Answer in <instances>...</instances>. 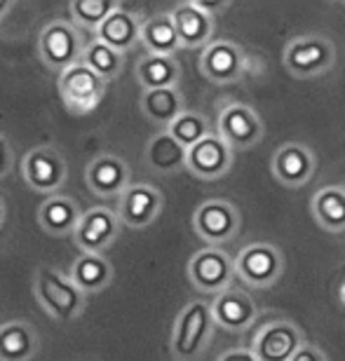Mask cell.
I'll list each match as a JSON object with an SVG mask.
<instances>
[{
	"label": "cell",
	"mask_w": 345,
	"mask_h": 361,
	"mask_svg": "<svg viewBox=\"0 0 345 361\" xmlns=\"http://www.w3.org/2000/svg\"><path fill=\"white\" fill-rule=\"evenodd\" d=\"M33 295L40 307L52 317L54 322H73L87 307V295L63 274L47 265H40L33 274Z\"/></svg>",
	"instance_id": "1"
},
{
	"label": "cell",
	"mask_w": 345,
	"mask_h": 361,
	"mask_svg": "<svg viewBox=\"0 0 345 361\" xmlns=\"http://www.w3.org/2000/svg\"><path fill=\"white\" fill-rule=\"evenodd\" d=\"M214 326L217 324H214L212 317V302L190 300L174 319V329H171V355L178 361L200 359L205 355V350L210 348Z\"/></svg>",
	"instance_id": "2"
},
{
	"label": "cell",
	"mask_w": 345,
	"mask_h": 361,
	"mask_svg": "<svg viewBox=\"0 0 345 361\" xmlns=\"http://www.w3.org/2000/svg\"><path fill=\"white\" fill-rule=\"evenodd\" d=\"M336 63L334 42L322 33L296 35L284 45L282 66L296 80H315L327 75Z\"/></svg>",
	"instance_id": "3"
},
{
	"label": "cell",
	"mask_w": 345,
	"mask_h": 361,
	"mask_svg": "<svg viewBox=\"0 0 345 361\" xmlns=\"http://www.w3.org/2000/svg\"><path fill=\"white\" fill-rule=\"evenodd\" d=\"M87 42L90 40H85L83 31L73 21L54 19L52 24L42 28L38 38V56L47 68L63 73L66 68L83 61Z\"/></svg>",
	"instance_id": "4"
},
{
	"label": "cell",
	"mask_w": 345,
	"mask_h": 361,
	"mask_svg": "<svg viewBox=\"0 0 345 361\" xmlns=\"http://www.w3.org/2000/svg\"><path fill=\"white\" fill-rule=\"evenodd\" d=\"M284 256L275 244L251 242L235 256V274L251 288H270L284 274Z\"/></svg>",
	"instance_id": "5"
},
{
	"label": "cell",
	"mask_w": 345,
	"mask_h": 361,
	"mask_svg": "<svg viewBox=\"0 0 345 361\" xmlns=\"http://www.w3.org/2000/svg\"><path fill=\"white\" fill-rule=\"evenodd\" d=\"M186 274L200 293L219 295L228 291L237 277L235 258H230V254L219 247H205L190 256Z\"/></svg>",
	"instance_id": "6"
},
{
	"label": "cell",
	"mask_w": 345,
	"mask_h": 361,
	"mask_svg": "<svg viewBox=\"0 0 345 361\" xmlns=\"http://www.w3.org/2000/svg\"><path fill=\"white\" fill-rule=\"evenodd\" d=\"M106 90H109V82L102 75H97L90 66H85L83 61L59 75L61 101L66 111L73 115H90L104 101Z\"/></svg>",
	"instance_id": "7"
},
{
	"label": "cell",
	"mask_w": 345,
	"mask_h": 361,
	"mask_svg": "<svg viewBox=\"0 0 345 361\" xmlns=\"http://www.w3.org/2000/svg\"><path fill=\"white\" fill-rule=\"evenodd\" d=\"M240 212L228 200H207L193 214V230L210 247L221 249V244L233 242L240 235Z\"/></svg>",
	"instance_id": "8"
},
{
	"label": "cell",
	"mask_w": 345,
	"mask_h": 361,
	"mask_svg": "<svg viewBox=\"0 0 345 361\" xmlns=\"http://www.w3.org/2000/svg\"><path fill=\"white\" fill-rule=\"evenodd\" d=\"M21 174L35 192L56 195L68 178V164L54 146H35L21 160Z\"/></svg>",
	"instance_id": "9"
},
{
	"label": "cell",
	"mask_w": 345,
	"mask_h": 361,
	"mask_svg": "<svg viewBox=\"0 0 345 361\" xmlns=\"http://www.w3.org/2000/svg\"><path fill=\"white\" fill-rule=\"evenodd\" d=\"M305 343L303 329L296 322L282 317V319H272L258 329L254 343H251V352L258 361H291Z\"/></svg>",
	"instance_id": "10"
},
{
	"label": "cell",
	"mask_w": 345,
	"mask_h": 361,
	"mask_svg": "<svg viewBox=\"0 0 345 361\" xmlns=\"http://www.w3.org/2000/svg\"><path fill=\"white\" fill-rule=\"evenodd\" d=\"M217 134L224 139L235 153L249 150L261 143L265 127L258 113L247 104H226L219 111Z\"/></svg>",
	"instance_id": "11"
},
{
	"label": "cell",
	"mask_w": 345,
	"mask_h": 361,
	"mask_svg": "<svg viewBox=\"0 0 345 361\" xmlns=\"http://www.w3.org/2000/svg\"><path fill=\"white\" fill-rule=\"evenodd\" d=\"M122 223L118 212L109 207H92L83 214L73 233V244L80 249V254H106L113 242L118 240Z\"/></svg>",
	"instance_id": "12"
},
{
	"label": "cell",
	"mask_w": 345,
	"mask_h": 361,
	"mask_svg": "<svg viewBox=\"0 0 345 361\" xmlns=\"http://www.w3.org/2000/svg\"><path fill=\"white\" fill-rule=\"evenodd\" d=\"M247 71V54L233 40L219 38L200 54V73L214 85H233Z\"/></svg>",
	"instance_id": "13"
},
{
	"label": "cell",
	"mask_w": 345,
	"mask_h": 361,
	"mask_svg": "<svg viewBox=\"0 0 345 361\" xmlns=\"http://www.w3.org/2000/svg\"><path fill=\"white\" fill-rule=\"evenodd\" d=\"M270 171L277 178V183H282L289 190H298L313 180L315 171H317V157L305 143H282L270 160Z\"/></svg>",
	"instance_id": "14"
},
{
	"label": "cell",
	"mask_w": 345,
	"mask_h": 361,
	"mask_svg": "<svg viewBox=\"0 0 345 361\" xmlns=\"http://www.w3.org/2000/svg\"><path fill=\"white\" fill-rule=\"evenodd\" d=\"M164 197L155 185L132 183L118 200V219L122 226L132 230H143L153 226L162 214Z\"/></svg>",
	"instance_id": "15"
},
{
	"label": "cell",
	"mask_w": 345,
	"mask_h": 361,
	"mask_svg": "<svg viewBox=\"0 0 345 361\" xmlns=\"http://www.w3.org/2000/svg\"><path fill=\"white\" fill-rule=\"evenodd\" d=\"M233 164H235V150L217 132H212L207 139L188 148V157H186V169L195 178L202 180L224 178L233 169Z\"/></svg>",
	"instance_id": "16"
},
{
	"label": "cell",
	"mask_w": 345,
	"mask_h": 361,
	"mask_svg": "<svg viewBox=\"0 0 345 361\" xmlns=\"http://www.w3.org/2000/svg\"><path fill=\"white\" fill-rule=\"evenodd\" d=\"M85 183L97 197L113 200L122 197V192L132 185V169L129 164L118 155L102 153L95 160H90L87 169H85Z\"/></svg>",
	"instance_id": "17"
},
{
	"label": "cell",
	"mask_w": 345,
	"mask_h": 361,
	"mask_svg": "<svg viewBox=\"0 0 345 361\" xmlns=\"http://www.w3.org/2000/svg\"><path fill=\"white\" fill-rule=\"evenodd\" d=\"M212 317H214V324L224 331L242 334V331H247L249 326H254V322L258 319V307L247 291L230 286L228 291L214 295Z\"/></svg>",
	"instance_id": "18"
},
{
	"label": "cell",
	"mask_w": 345,
	"mask_h": 361,
	"mask_svg": "<svg viewBox=\"0 0 345 361\" xmlns=\"http://www.w3.org/2000/svg\"><path fill=\"white\" fill-rule=\"evenodd\" d=\"M169 14H171V19H174L178 40H181L183 49H205L207 45L214 42L217 19L200 10L195 0L178 3Z\"/></svg>",
	"instance_id": "19"
},
{
	"label": "cell",
	"mask_w": 345,
	"mask_h": 361,
	"mask_svg": "<svg viewBox=\"0 0 345 361\" xmlns=\"http://www.w3.org/2000/svg\"><path fill=\"white\" fill-rule=\"evenodd\" d=\"M143 19L139 12H132L129 7L120 3V7L115 10L102 26L97 28L95 38L106 42L109 47L118 49V52L127 54L129 49L136 47L141 42V31H143Z\"/></svg>",
	"instance_id": "20"
},
{
	"label": "cell",
	"mask_w": 345,
	"mask_h": 361,
	"mask_svg": "<svg viewBox=\"0 0 345 361\" xmlns=\"http://www.w3.org/2000/svg\"><path fill=\"white\" fill-rule=\"evenodd\" d=\"M83 209L78 200L68 195H52L40 204L38 209V223L47 235L52 237H73L78 223L83 219Z\"/></svg>",
	"instance_id": "21"
},
{
	"label": "cell",
	"mask_w": 345,
	"mask_h": 361,
	"mask_svg": "<svg viewBox=\"0 0 345 361\" xmlns=\"http://www.w3.org/2000/svg\"><path fill=\"white\" fill-rule=\"evenodd\" d=\"M40 350V338L33 324L14 319L0 326V361H31Z\"/></svg>",
	"instance_id": "22"
},
{
	"label": "cell",
	"mask_w": 345,
	"mask_h": 361,
	"mask_svg": "<svg viewBox=\"0 0 345 361\" xmlns=\"http://www.w3.org/2000/svg\"><path fill=\"white\" fill-rule=\"evenodd\" d=\"M186 157H188V150L167 129L150 136L146 150H143V162L155 174H176V171L186 169Z\"/></svg>",
	"instance_id": "23"
},
{
	"label": "cell",
	"mask_w": 345,
	"mask_h": 361,
	"mask_svg": "<svg viewBox=\"0 0 345 361\" xmlns=\"http://www.w3.org/2000/svg\"><path fill=\"white\" fill-rule=\"evenodd\" d=\"M113 263L102 254H80L71 263L68 277L85 295L99 293L111 286L113 281Z\"/></svg>",
	"instance_id": "24"
},
{
	"label": "cell",
	"mask_w": 345,
	"mask_h": 361,
	"mask_svg": "<svg viewBox=\"0 0 345 361\" xmlns=\"http://www.w3.org/2000/svg\"><path fill=\"white\" fill-rule=\"evenodd\" d=\"M139 108H141V113L146 115L148 122H153L155 127H160L164 132V129H169L171 122L186 111V99L178 87L148 90L141 94Z\"/></svg>",
	"instance_id": "25"
},
{
	"label": "cell",
	"mask_w": 345,
	"mask_h": 361,
	"mask_svg": "<svg viewBox=\"0 0 345 361\" xmlns=\"http://www.w3.org/2000/svg\"><path fill=\"white\" fill-rule=\"evenodd\" d=\"M136 80H139L143 92L178 87V82H181V63L176 61V56L143 54L136 61Z\"/></svg>",
	"instance_id": "26"
},
{
	"label": "cell",
	"mask_w": 345,
	"mask_h": 361,
	"mask_svg": "<svg viewBox=\"0 0 345 361\" xmlns=\"http://www.w3.org/2000/svg\"><path fill=\"white\" fill-rule=\"evenodd\" d=\"M310 212L327 233H345V185H325L313 195Z\"/></svg>",
	"instance_id": "27"
},
{
	"label": "cell",
	"mask_w": 345,
	"mask_h": 361,
	"mask_svg": "<svg viewBox=\"0 0 345 361\" xmlns=\"http://www.w3.org/2000/svg\"><path fill=\"white\" fill-rule=\"evenodd\" d=\"M141 45L146 47V54H160V56H174L181 47L178 40L174 19L169 12L153 14L143 21V31H141Z\"/></svg>",
	"instance_id": "28"
},
{
	"label": "cell",
	"mask_w": 345,
	"mask_h": 361,
	"mask_svg": "<svg viewBox=\"0 0 345 361\" xmlns=\"http://www.w3.org/2000/svg\"><path fill=\"white\" fill-rule=\"evenodd\" d=\"M83 63L90 66L97 75H102L106 82H111V80H118L122 75V71H125V54L109 47L102 40L90 38L87 47H85V54H83Z\"/></svg>",
	"instance_id": "29"
},
{
	"label": "cell",
	"mask_w": 345,
	"mask_h": 361,
	"mask_svg": "<svg viewBox=\"0 0 345 361\" xmlns=\"http://www.w3.org/2000/svg\"><path fill=\"white\" fill-rule=\"evenodd\" d=\"M118 7H120L118 0H73V3L68 5V12L75 26L97 33V28L102 26Z\"/></svg>",
	"instance_id": "30"
},
{
	"label": "cell",
	"mask_w": 345,
	"mask_h": 361,
	"mask_svg": "<svg viewBox=\"0 0 345 361\" xmlns=\"http://www.w3.org/2000/svg\"><path fill=\"white\" fill-rule=\"evenodd\" d=\"M167 132L174 136V139L181 143L186 150H188V148L195 146V143L207 139V136L212 134V127H210V120H207L202 113L183 111L174 122H171Z\"/></svg>",
	"instance_id": "31"
},
{
	"label": "cell",
	"mask_w": 345,
	"mask_h": 361,
	"mask_svg": "<svg viewBox=\"0 0 345 361\" xmlns=\"http://www.w3.org/2000/svg\"><path fill=\"white\" fill-rule=\"evenodd\" d=\"M14 167V150L12 143L0 134V178H5Z\"/></svg>",
	"instance_id": "32"
},
{
	"label": "cell",
	"mask_w": 345,
	"mask_h": 361,
	"mask_svg": "<svg viewBox=\"0 0 345 361\" xmlns=\"http://www.w3.org/2000/svg\"><path fill=\"white\" fill-rule=\"evenodd\" d=\"M291 361H329V357L317 348V345L305 343L303 348L296 352V357H293Z\"/></svg>",
	"instance_id": "33"
},
{
	"label": "cell",
	"mask_w": 345,
	"mask_h": 361,
	"mask_svg": "<svg viewBox=\"0 0 345 361\" xmlns=\"http://www.w3.org/2000/svg\"><path fill=\"white\" fill-rule=\"evenodd\" d=\"M217 361H258L251 350H228Z\"/></svg>",
	"instance_id": "34"
},
{
	"label": "cell",
	"mask_w": 345,
	"mask_h": 361,
	"mask_svg": "<svg viewBox=\"0 0 345 361\" xmlns=\"http://www.w3.org/2000/svg\"><path fill=\"white\" fill-rule=\"evenodd\" d=\"M195 3H198L200 10L207 12V14H210V17H214V19H217L221 12H226L228 7H230V3H205V0H195Z\"/></svg>",
	"instance_id": "35"
},
{
	"label": "cell",
	"mask_w": 345,
	"mask_h": 361,
	"mask_svg": "<svg viewBox=\"0 0 345 361\" xmlns=\"http://www.w3.org/2000/svg\"><path fill=\"white\" fill-rule=\"evenodd\" d=\"M12 7H14V3H10V0H0V19H3Z\"/></svg>",
	"instance_id": "36"
},
{
	"label": "cell",
	"mask_w": 345,
	"mask_h": 361,
	"mask_svg": "<svg viewBox=\"0 0 345 361\" xmlns=\"http://www.w3.org/2000/svg\"><path fill=\"white\" fill-rule=\"evenodd\" d=\"M3 223H5V202L0 197V230H3Z\"/></svg>",
	"instance_id": "37"
},
{
	"label": "cell",
	"mask_w": 345,
	"mask_h": 361,
	"mask_svg": "<svg viewBox=\"0 0 345 361\" xmlns=\"http://www.w3.org/2000/svg\"><path fill=\"white\" fill-rule=\"evenodd\" d=\"M339 300H341L343 305H345V281H343V284L339 286Z\"/></svg>",
	"instance_id": "38"
}]
</instances>
